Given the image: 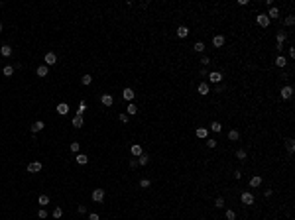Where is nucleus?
Here are the masks:
<instances>
[{"label": "nucleus", "instance_id": "41", "mask_svg": "<svg viewBox=\"0 0 295 220\" xmlns=\"http://www.w3.org/2000/svg\"><path fill=\"white\" fill-rule=\"evenodd\" d=\"M295 24V18L293 16H287V18H285V26H293Z\"/></svg>", "mask_w": 295, "mask_h": 220}, {"label": "nucleus", "instance_id": "2", "mask_svg": "<svg viewBox=\"0 0 295 220\" xmlns=\"http://www.w3.org/2000/svg\"><path fill=\"white\" fill-rule=\"evenodd\" d=\"M43 61H45V65H47V67H49V65H55L57 63V55L53 51H47V53H45V57H43Z\"/></svg>", "mask_w": 295, "mask_h": 220}, {"label": "nucleus", "instance_id": "40", "mask_svg": "<svg viewBox=\"0 0 295 220\" xmlns=\"http://www.w3.org/2000/svg\"><path fill=\"white\" fill-rule=\"evenodd\" d=\"M149 185H152V183H149V179H142V181H140V187H142V189H148Z\"/></svg>", "mask_w": 295, "mask_h": 220}, {"label": "nucleus", "instance_id": "23", "mask_svg": "<svg viewBox=\"0 0 295 220\" xmlns=\"http://www.w3.org/2000/svg\"><path fill=\"white\" fill-rule=\"evenodd\" d=\"M260 185H262V177L260 175H256V177L250 179V187H260Z\"/></svg>", "mask_w": 295, "mask_h": 220}, {"label": "nucleus", "instance_id": "37", "mask_svg": "<svg viewBox=\"0 0 295 220\" xmlns=\"http://www.w3.org/2000/svg\"><path fill=\"white\" fill-rule=\"evenodd\" d=\"M214 206H217V208H224V198L218 197L217 201H214Z\"/></svg>", "mask_w": 295, "mask_h": 220}, {"label": "nucleus", "instance_id": "51", "mask_svg": "<svg viewBox=\"0 0 295 220\" xmlns=\"http://www.w3.org/2000/svg\"><path fill=\"white\" fill-rule=\"evenodd\" d=\"M2 4H4V2H2V0H0V6H2Z\"/></svg>", "mask_w": 295, "mask_h": 220}, {"label": "nucleus", "instance_id": "29", "mask_svg": "<svg viewBox=\"0 0 295 220\" xmlns=\"http://www.w3.org/2000/svg\"><path fill=\"white\" fill-rule=\"evenodd\" d=\"M73 126L75 128H81L83 126V116H75V118H73Z\"/></svg>", "mask_w": 295, "mask_h": 220}, {"label": "nucleus", "instance_id": "11", "mask_svg": "<svg viewBox=\"0 0 295 220\" xmlns=\"http://www.w3.org/2000/svg\"><path fill=\"white\" fill-rule=\"evenodd\" d=\"M266 16H268L269 20H277V18H280V10H277L276 6H272V8H269V12H268Z\"/></svg>", "mask_w": 295, "mask_h": 220}, {"label": "nucleus", "instance_id": "7", "mask_svg": "<svg viewBox=\"0 0 295 220\" xmlns=\"http://www.w3.org/2000/svg\"><path fill=\"white\" fill-rule=\"evenodd\" d=\"M134 96H136V94H134V90H132V89H124L122 90V98H124V100L132 102V100H134Z\"/></svg>", "mask_w": 295, "mask_h": 220}, {"label": "nucleus", "instance_id": "20", "mask_svg": "<svg viewBox=\"0 0 295 220\" xmlns=\"http://www.w3.org/2000/svg\"><path fill=\"white\" fill-rule=\"evenodd\" d=\"M228 140H230V142H238V140H240L238 130H230V132H228Z\"/></svg>", "mask_w": 295, "mask_h": 220}, {"label": "nucleus", "instance_id": "33", "mask_svg": "<svg viewBox=\"0 0 295 220\" xmlns=\"http://www.w3.org/2000/svg\"><path fill=\"white\" fill-rule=\"evenodd\" d=\"M2 73H4V75H6V77H10V75H12V73H14V67H12V65H6V67H4V69H2Z\"/></svg>", "mask_w": 295, "mask_h": 220}, {"label": "nucleus", "instance_id": "21", "mask_svg": "<svg viewBox=\"0 0 295 220\" xmlns=\"http://www.w3.org/2000/svg\"><path fill=\"white\" fill-rule=\"evenodd\" d=\"M276 65H277V67H281V69H283L285 65H287V59H285L283 55H280V57H277V59H276Z\"/></svg>", "mask_w": 295, "mask_h": 220}, {"label": "nucleus", "instance_id": "43", "mask_svg": "<svg viewBox=\"0 0 295 220\" xmlns=\"http://www.w3.org/2000/svg\"><path fill=\"white\" fill-rule=\"evenodd\" d=\"M71 151L79 153V142H73V144H71Z\"/></svg>", "mask_w": 295, "mask_h": 220}, {"label": "nucleus", "instance_id": "14", "mask_svg": "<svg viewBox=\"0 0 295 220\" xmlns=\"http://www.w3.org/2000/svg\"><path fill=\"white\" fill-rule=\"evenodd\" d=\"M75 161H77L79 165H85L87 161H89V157H87L85 153H77V155H75Z\"/></svg>", "mask_w": 295, "mask_h": 220}, {"label": "nucleus", "instance_id": "10", "mask_svg": "<svg viewBox=\"0 0 295 220\" xmlns=\"http://www.w3.org/2000/svg\"><path fill=\"white\" fill-rule=\"evenodd\" d=\"M57 114H61V116H65L69 112V104H65V102H59V104H57Z\"/></svg>", "mask_w": 295, "mask_h": 220}, {"label": "nucleus", "instance_id": "31", "mask_svg": "<svg viewBox=\"0 0 295 220\" xmlns=\"http://www.w3.org/2000/svg\"><path fill=\"white\" fill-rule=\"evenodd\" d=\"M236 159H240V161L246 159V149H238V151H236Z\"/></svg>", "mask_w": 295, "mask_h": 220}, {"label": "nucleus", "instance_id": "28", "mask_svg": "<svg viewBox=\"0 0 295 220\" xmlns=\"http://www.w3.org/2000/svg\"><path fill=\"white\" fill-rule=\"evenodd\" d=\"M126 112H128V116H134L136 112H138V106L136 104H128V108H126Z\"/></svg>", "mask_w": 295, "mask_h": 220}, {"label": "nucleus", "instance_id": "44", "mask_svg": "<svg viewBox=\"0 0 295 220\" xmlns=\"http://www.w3.org/2000/svg\"><path fill=\"white\" fill-rule=\"evenodd\" d=\"M201 63H203V65H209V63H211V59H209L207 55H203V57H201Z\"/></svg>", "mask_w": 295, "mask_h": 220}, {"label": "nucleus", "instance_id": "12", "mask_svg": "<svg viewBox=\"0 0 295 220\" xmlns=\"http://www.w3.org/2000/svg\"><path fill=\"white\" fill-rule=\"evenodd\" d=\"M130 153L134 157H140V155H142V146H140V144H134V146L130 147Z\"/></svg>", "mask_w": 295, "mask_h": 220}, {"label": "nucleus", "instance_id": "9", "mask_svg": "<svg viewBox=\"0 0 295 220\" xmlns=\"http://www.w3.org/2000/svg\"><path fill=\"white\" fill-rule=\"evenodd\" d=\"M101 102L105 106H112V104H114V98H112V94H102V96H101Z\"/></svg>", "mask_w": 295, "mask_h": 220}, {"label": "nucleus", "instance_id": "25", "mask_svg": "<svg viewBox=\"0 0 295 220\" xmlns=\"http://www.w3.org/2000/svg\"><path fill=\"white\" fill-rule=\"evenodd\" d=\"M193 49H195L197 53H203V51H205V43H203V41H197V43L193 45Z\"/></svg>", "mask_w": 295, "mask_h": 220}, {"label": "nucleus", "instance_id": "47", "mask_svg": "<svg viewBox=\"0 0 295 220\" xmlns=\"http://www.w3.org/2000/svg\"><path fill=\"white\" fill-rule=\"evenodd\" d=\"M264 197H266V198H268V197H272V191H269V189H266V191H264Z\"/></svg>", "mask_w": 295, "mask_h": 220}, {"label": "nucleus", "instance_id": "4", "mask_svg": "<svg viewBox=\"0 0 295 220\" xmlns=\"http://www.w3.org/2000/svg\"><path fill=\"white\" fill-rule=\"evenodd\" d=\"M280 94H281V98H283V100H289V98L293 96V86H289V85H287V86H283Z\"/></svg>", "mask_w": 295, "mask_h": 220}, {"label": "nucleus", "instance_id": "36", "mask_svg": "<svg viewBox=\"0 0 295 220\" xmlns=\"http://www.w3.org/2000/svg\"><path fill=\"white\" fill-rule=\"evenodd\" d=\"M211 130H213V132H221L222 130L221 122H213V124H211Z\"/></svg>", "mask_w": 295, "mask_h": 220}, {"label": "nucleus", "instance_id": "13", "mask_svg": "<svg viewBox=\"0 0 295 220\" xmlns=\"http://www.w3.org/2000/svg\"><path fill=\"white\" fill-rule=\"evenodd\" d=\"M213 45L214 47H222L224 45V36H214L213 37Z\"/></svg>", "mask_w": 295, "mask_h": 220}, {"label": "nucleus", "instance_id": "8", "mask_svg": "<svg viewBox=\"0 0 295 220\" xmlns=\"http://www.w3.org/2000/svg\"><path fill=\"white\" fill-rule=\"evenodd\" d=\"M28 171L30 173H39L41 171V163L39 161H32V163L28 165Z\"/></svg>", "mask_w": 295, "mask_h": 220}, {"label": "nucleus", "instance_id": "18", "mask_svg": "<svg viewBox=\"0 0 295 220\" xmlns=\"http://www.w3.org/2000/svg\"><path fill=\"white\" fill-rule=\"evenodd\" d=\"M37 77H47V65H39V67L36 69Z\"/></svg>", "mask_w": 295, "mask_h": 220}, {"label": "nucleus", "instance_id": "22", "mask_svg": "<svg viewBox=\"0 0 295 220\" xmlns=\"http://www.w3.org/2000/svg\"><path fill=\"white\" fill-rule=\"evenodd\" d=\"M209 85H207V83H201V85H199V94H209Z\"/></svg>", "mask_w": 295, "mask_h": 220}, {"label": "nucleus", "instance_id": "17", "mask_svg": "<svg viewBox=\"0 0 295 220\" xmlns=\"http://www.w3.org/2000/svg\"><path fill=\"white\" fill-rule=\"evenodd\" d=\"M197 138L207 140L209 138V130H207V128H197Z\"/></svg>", "mask_w": 295, "mask_h": 220}, {"label": "nucleus", "instance_id": "24", "mask_svg": "<svg viewBox=\"0 0 295 220\" xmlns=\"http://www.w3.org/2000/svg\"><path fill=\"white\" fill-rule=\"evenodd\" d=\"M285 147H287V151H289V153H293V149H295V142H293L291 138L285 140Z\"/></svg>", "mask_w": 295, "mask_h": 220}, {"label": "nucleus", "instance_id": "27", "mask_svg": "<svg viewBox=\"0 0 295 220\" xmlns=\"http://www.w3.org/2000/svg\"><path fill=\"white\" fill-rule=\"evenodd\" d=\"M87 110V102L85 100H81L79 102V110H77V116H83V112Z\"/></svg>", "mask_w": 295, "mask_h": 220}, {"label": "nucleus", "instance_id": "26", "mask_svg": "<svg viewBox=\"0 0 295 220\" xmlns=\"http://www.w3.org/2000/svg\"><path fill=\"white\" fill-rule=\"evenodd\" d=\"M37 202H39L41 206H47L49 205V197H47V195H41V197L37 198Z\"/></svg>", "mask_w": 295, "mask_h": 220}, {"label": "nucleus", "instance_id": "16", "mask_svg": "<svg viewBox=\"0 0 295 220\" xmlns=\"http://www.w3.org/2000/svg\"><path fill=\"white\" fill-rule=\"evenodd\" d=\"M43 126H45V124L41 122V120L34 122V124H32V134H36V132H39V130H43Z\"/></svg>", "mask_w": 295, "mask_h": 220}, {"label": "nucleus", "instance_id": "15", "mask_svg": "<svg viewBox=\"0 0 295 220\" xmlns=\"http://www.w3.org/2000/svg\"><path fill=\"white\" fill-rule=\"evenodd\" d=\"M0 55H2V57H10L12 55V47H10V45H2V47H0Z\"/></svg>", "mask_w": 295, "mask_h": 220}, {"label": "nucleus", "instance_id": "45", "mask_svg": "<svg viewBox=\"0 0 295 220\" xmlns=\"http://www.w3.org/2000/svg\"><path fill=\"white\" fill-rule=\"evenodd\" d=\"M87 212V206L85 205H79V214H85Z\"/></svg>", "mask_w": 295, "mask_h": 220}, {"label": "nucleus", "instance_id": "49", "mask_svg": "<svg viewBox=\"0 0 295 220\" xmlns=\"http://www.w3.org/2000/svg\"><path fill=\"white\" fill-rule=\"evenodd\" d=\"M138 165V159H130V167H136Z\"/></svg>", "mask_w": 295, "mask_h": 220}, {"label": "nucleus", "instance_id": "35", "mask_svg": "<svg viewBox=\"0 0 295 220\" xmlns=\"http://www.w3.org/2000/svg\"><path fill=\"white\" fill-rule=\"evenodd\" d=\"M285 37H287V34H285V32H277V43H283Z\"/></svg>", "mask_w": 295, "mask_h": 220}, {"label": "nucleus", "instance_id": "42", "mask_svg": "<svg viewBox=\"0 0 295 220\" xmlns=\"http://www.w3.org/2000/svg\"><path fill=\"white\" fill-rule=\"evenodd\" d=\"M37 216H39L41 220H43V218H47V210H45V208H41L39 212H37Z\"/></svg>", "mask_w": 295, "mask_h": 220}, {"label": "nucleus", "instance_id": "50", "mask_svg": "<svg viewBox=\"0 0 295 220\" xmlns=\"http://www.w3.org/2000/svg\"><path fill=\"white\" fill-rule=\"evenodd\" d=\"M0 32H2V24H0Z\"/></svg>", "mask_w": 295, "mask_h": 220}, {"label": "nucleus", "instance_id": "30", "mask_svg": "<svg viewBox=\"0 0 295 220\" xmlns=\"http://www.w3.org/2000/svg\"><path fill=\"white\" fill-rule=\"evenodd\" d=\"M148 161H149V157L146 155V153H142V155L138 157V163H140V165H148Z\"/></svg>", "mask_w": 295, "mask_h": 220}, {"label": "nucleus", "instance_id": "46", "mask_svg": "<svg viewBox=\"0 0 295 220\" xmlns=\"http://www.w3.org/2000/svg\"><path fill=\"white\" fill-rule=\"evenodd\" d=\"M89 220H98V214L97 212H91L89 214Z\"/></svg>", "mask_w": 295, "mask_h": 220}, {"label": "nucleus", "instance_id": "34", "mask_svg": "<svg viewBox=\"0 0 295 220\" xmlns=\"http://www.w3.org/2000/svg\"><path fill=\"white\" fill-rule=\"evenodd\" d=\"M81 83H83V85H91V83H93V77H91V75H83Z\"/></svg>", "mask_w": 295, "mask_h": 220}, {"label": "nucleus", "instance_id": "6", "mask_svg": "<svg viewBox=\"0 0 295 220\" xmlns=\"http://www.w3.org/2000/svg\"><path fill=\"white\" fill-rule=\"evenodd\" d=\"M209 81L211 83H221L222 81V73H218V71H213V73H209Z\"/></svg>", "mask_w": 295, "mask_h": 220}, {"label": "nucleus", "instance_id": "5", "mask_svg": "<svg viewBox=\"0 0 295 220\" xmlns=\"http://www.w3.org/2000/svg\"><path fill=\"white\" fill-rule=\"evenodd\" d=\"M256 22H258V26H262V28H268L272 20H269V18H268L266 14H258V18H256Z\"/></svg>", "mask_w": 295, "mask_h": 220}, {"label": "nucleus", "instance_id": "39", "mask_svg": "<svg viewBox=\"0 0 295 220\" xmlns=\"http://www.w3.org/2000/svg\"><path fill=\"white\" fill-rule=\"evenodd\" d=\"M207 146H209V147H217V140H214V138H207Z\"/></svg>", "mask_w": 295, "mask_h": 220}, {"label": "nucleus", "instance_id": "1", "mask_svg": "<svg viewBox=\"0 0 295 220\" xmlns=\"http://www.w3.org/2000/svg\"><path fill=\"white\" fill-rule=\"evenodd\" d=\"M240 201H242V205H246V206H250V205H254V195L252 193H242L240 195Z\"/></svg>", "mask_w": 295, "mask_h": 220}, {"label": "nucleus", "instance_id": "32", "mask_svg": "<svg viewBox=\"0 0 295 220\" xmlns=\"http://www.w3.org/2000/svg\"><path fill=\"white\" fill-rule=\"evenodd\" d=\"M61 216H63V208L55 206V208H53V218H61Z\"/></svg>", "mask_w": 295, "mask_h": 220}, {"label": "nucleus", "instance_id": "3", "mask_svg": "<svg viewBox=\"0 0 295 220\" xmlns=\"http://www.w3.org/2000/svg\"><path fill=\"white\" fill-rule=\"evenodd\" d=\"M91 197H93L94 202H102V201H105V191H102V189H94Z\"/></svg>", "mask_w": 295, "mask_h": 220}, {"label": "nucleus", "instance_id": "48", "mask_svg": "<svg viewBox=\"0 0 295 220\" xmlns=\"http://www.w3.org/2000/svg\"><path fill=\"white\" fill-rule=\"evenodd\" d=\"M120 120H122V122H128V114H120Z\"/></svg>", "mask_w": 295, "mask_h": 220}, {"label": "nucleus", "instance_id": "19", "mask_svg": "<svg viewBox=\"0 0 295 220\" xmlns=\"http://www.w3.org/2000/svg\"><path fill=\"white\" fill-rule=\"evenodd\" d=\"M177 36H179V37H187V36H189V28H187V26H179V28H177Z\"/></svg>", "mask_w": 295, "mask_h": 220}, {"label": "nucleus", "instance_id": "38", "mask_svg": "<svg viewBox=\"0 0 295 220\" xmlns=\"http://www.w3.org/2000/svg\"><path fill=\"white\" fill-rule=\"evenodd\" d=\"M224 214H226V220H236V212H234V210H226Z\"/></svg>", "mask_w": 295, "mask_h": 220}]
</instances>
